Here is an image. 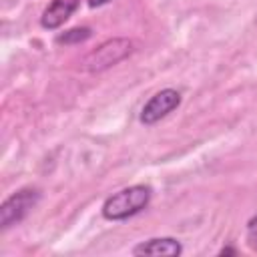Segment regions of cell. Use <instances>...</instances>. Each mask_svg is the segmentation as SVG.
I'll list each match as a JSON object with an SVG mask.
<instances>
[{
  "label": "cell",
  "mask_w": 257,
  "mask_h": 257,
  "mask_svg": "<svg viewBox=\"0 0 257 257\" xmlns=\"http://www.w3.org/2000/svg\"><path fill=\"white\" fill-rule=\"evenodd\" d=\"M153 197V189L149 185H133L112 193L102 203V217L108 221H124L141 213Z\"/></svg>",
  "instance_id": "cell-1"
},
{
  "label": "cell",
  "mask_w": 257,
  "mask_h": 257,
  "mask_svg": "<svg viewBox=\"0 0 257 257\" xmlns=\"http://www.w3.org/2000/svg\"><path fill=\"white\" fill-rule=\"evenodd\" d=\"M133 52V40L128 38H112L102 42L96 50H92L86 58H84V68L88 72H100L106 70L110 66H114L116 62L124 60L128 54Z\"/></svg>",
  "instance_id": "cell-2"
},
{
  "label": "cell",
  "mask_w": 257,
  "mask_h": 257,
  "mask_svg": "<svg viewBox=\"0 0 257 257\" xmlns=\"http://www.w3.org/2000/svg\"><path fill=\"white\" fill-rule=\"evenodd\" d=\"M40 201V191L38 189H20L14 195H10L2 207H0V227L8 229L16 223H20Z\"/></svg>",
  "instance_id": "cell-3"
},
{
  "label": "cell",
  "mask_w": 257,
  "mask_h": 257,
  "mask_svg": "<svg viewBox=\"0 0 257 257\" xmlns=\"http://www.w3.org/2000/svg\"><path fill=\"white\" fill-rule=\"evenodd\" d=\"M179 104H181V92L175 88H163L145 102L139 120L143 124H155L161 118H165L169 112H173Z\"/></svg>",
  "instance_id": "cell-4"
},
{
  "label": "cell",
  "mask_w": 257,
  "mask_h": 257,
  "mask_svg": "<svg viewBox=\"0 0 257 257\" xmlns=\"http://www.w3.org/2000/svg\"><path fill=\"white\" fill-rule=\"evenodd\" d=\"M181 253H183V245L179 239H173V237H155L139 243L133 249V255H153V257H159V255L177 257Z\"/></svg>",
  "instance_id": "cell-5"
},
{
  "label": "cell",
  "mask_w": 257,
  "mask_h": 257,
  "mask_svg": "<svg viewBox=\"0 0 257 257\" xmlns=\"http://www.w3.org/2000/svg\"><path fill=\"white\" fill-rule=\"evenodd\" d=\"M78 4H80V0H52L46 6V10L42 12V18H40L42 28L54 30V28L62 26L72 16V12L78 8Z\"/></svg>",
  "instance_id": "cell-6"
},
{
  "label": "cell",
  "mask_w": 257,
  "mask_h": 257,
  "mask_svg": "<svg viewBox=\"0 0 257 257\" xmlns=\"http://www.w3.org/2000/svg\"><path fill=\"white\" fill-rule=\"evenodd\" d=\"M90 34H92V30L86 28V26H82V28H70L64 34H58L56 36V42L58 44H78V42L88 40Z\"/></svg>",
  "instance_id": "cell-7"
},
{
  "label": "cell",
  "mask_w": 257,
  "mask_h": 257,
  "mask_svg": "<svg viewBox=\"0 0 257 257\" xmlns=\"http://www.w3.org/2000/svg\"><path fill=\"white\" fill-rule=\"evenodd\" d=\"M247 245L251 251H257V215H253L247 223V233H245Z\"/></svg>",
  "instance_id": "cell-8"
},
{
  "label": "cell",
  "mask_w": 257,
  "mask_h": 257,
  "mask_svg": "<svg viewBox=\"0 0 257 257\" xmlns=\"http://www.w3.org/2000/svg\"><path fill=\"white\" fill-rule=\"evenodd\" d=\"M106 2H110V0H88V6L96 8V6H102V4H106Z\"/></svg>",
  "instance_id": "cell-9"
},
{
  "label": "cell",
  "mask_w": 257,
  "mask_h": 257,
  "mask_svg": "<svg viewBox=\"0 0 257 257\" xmlns=\"http://www.w3.org/2000/svg\"><path fill=\"white\" fill-rule=\"evenodd\" d=\"M235 253H237V251H235L233 247H225V249L219 251V255H235Z\"/></svg>",
  "instance_id": "cell-10"
}]
</instances>
